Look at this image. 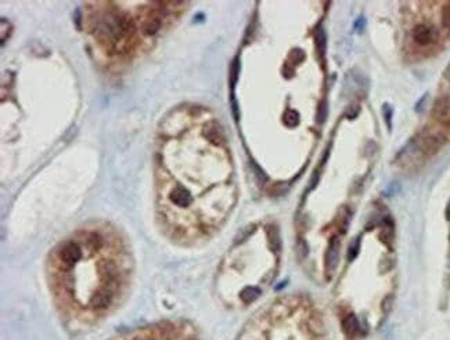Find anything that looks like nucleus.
I'll use <instances>...</instances> for the list:
<instances>
[{
	"mask_svg": "<svg viewBox=\"0 0 450 340\" xmlns=\"http://www.w3.org/2000/svg\"><path fill=\"white\" fill-rule=\"evenodd\" d=\"M442 22L445 27L450 29V1L445 6L444 11H442Z\"/></svg>",
	"mask_w": 450,
	"mask_h": 340,
	"instance_id": "obj_7",
	"label": "nucleus"
},
{
	"mask_svg": "<svg viewBox=\"0 0 450 340\" xmlns=\"http://www.w3.org/2000/svg\"><path fill=\"white\" fill-rule=\"evenodd\" d=\"M449 101L446 100V98H441V100H438L437 105H435V109H434V113L439 116V118H444L448 115L449 112Z\"/></svg>",
	"mask_w": 450,
	"mask_h": 340,
	"instance_id": "obj_6",
	"label": "nucleus"
},
{
	"mask_svg": "<svg viewBox=\"0 0 450 340\" xmlns=\"http://www.w3.org/2000/svg\"><path fill=\"white\" fill-rule=\"evenodd\" d=\"M446 217H448V220H450V200H449V205L446 207Z\"/></svg>",
	"mask_w": 450,
	"mask_h": 340,
	"instance_id": "obj_9",
	"label": "nucleus"
},
{
	"mask_svg": "<svg viewBox=\"0 0 450 340\" xmlns=\"http://www.w3.org/2000/svg\"><path fill=\"white\" fill-rule=\"evenodd\" d=\"M338 257H339V241L334 238L330 243L327 253H326V273L331 274L336 270L338 264Z\"/></svg>",
	"mask_w": 450,
	"mask_h": 340,
	"instance_id": "obj_4",
	"label": "nucleus"
},
{
	"mask_svg": "<svg viewBox=\"0 0 450 340\" xmlns=\"http://www.w3.org/2000/svg\"><path fill=\"white\" fill-rule=\"evenodd\" d=\"M148 3L147 7L136 10L122 8L119 3H94V8L89 15V32L93 35L104 54L110 55H128L136 53L140 45L151 42L155 35L160 34L162 24L169 20V14L177 3Z\"/></svg>",
	"mask_w": 450,
	"mask_h": 340,
	"instance_id": "obj_2",
	"label": "nucleus"
},
{
	"mask_svg": "<svg viewBox=\"0 0 450 340\" xmlns=\"http://www.w3.org/2000/svg\"><path fill=\"white\" fill-rule=\"evenodd\" d=\"M342 329L345 335H348L350 338H353L355 335L359 332V321L357 318L353 315V314H349V315H346L345 318L342 320Z\"/></svg>",
	"mask_w": 450,
	"mask_h": 340,
	"instance_id": "obj_5",
	"label": "nucleus"
},
{
	"mask_svg": "<svg viewBox=\"0 0 450 340\" xmlns=\"http://www.w3.org/2000/svg\"><path fill=\"white\" fill-rule=\"evenodd\" d=\"M413 39L420 46H428L438 40V32L435 28L420 24L413 29Z\"/></svg>",
	"mask_w": 450,
	"mask_h": 340,
	"instance_id": "obj_3",
	"label": "nucleus"
},
{
	"mask_svg": "<svg viewBox=\"0 0 450 340\" xmlns=\"http://www.w3.org/2000/svg\"><path fill=\"white\" fill-rule=\"evenodd\" d=\"M129 242L112 224L92 221L50 250L46 277L56 310L69 328L88 329L121 306L132 282Z\"/></svg>",
	"mask_w": 450,
	"mask_h": 340,
	"instance_id": "obj_1",
	"label": "nucleus"
},
{
	"mask_svg": "<svg viewBox=\"0 0 450 340\" xmlns=\"http://www.w3.org/2000/svg\"><path fill=\"white\" fill-rule=\"evenodd\" d=\"M359 245H360V243H359V241H355V243H352V245H350L349 260H352V259H355V257H356L357 252H359Z\"/></svg>",
	"mask_w": 450,
	"mask_h": 340,
	"instance_id": "obj_8",
	"label": "nucleus"
}]
</instances>
